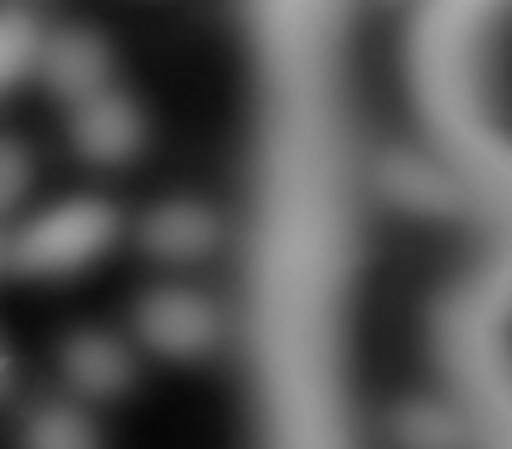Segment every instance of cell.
Segmentation results:
<instances>
[{"label": "cell", "instance_id": "cell-1", "mask_svg": "<svg viewBox=\"0 0 512 449\" xmlns=\"http://www.w3.org/2000/svg\"><path fill=\"white\" fill-rule=\"evenodd\" d=\"M116 232V213L97 198L63 203L54 213H44L39 223H29L15 242V266L34 276H54V271H78L97 252H107Z\"/></svg>", "mask_w": 512, "mask_h": 449}, {"label": "cell", "instance_id": "cell-10", "mask_svg": "<svg viewBox=\"0 0 512 449\" xmlns=\"http://www.w3.org/2000/svg\"><path fill=\"white\" fill-rule=\"evenodd\" d=\"M29 449H92V435H87L83 416L54 406V411L34 416V425H29Z\"/></svg>", "mask_w": 512, "mask_h": 449}, {"label": "cell", "instance_id": "cell-11", "mask_svg": "<svg viewBox=\"0 0 512 449\" xmlns=\"http://www.w3.org/2000/svg\"><path fill=\"white\" fill-rule=\"evenodd\" d=\"M29 184V155L15 141H0V213L25 194Z\"/></svg>", "mask_w": 512, "mask_h": 449}, {"label": "cell", "instance_id": "cell-5", "mask_svg": "<svg viewBox=\"0 0 512 449\" xmlns=\"http://www.w3.org/2000/svg\"><path fill=\"white\" fill-rule=\"evenodd\" d=\"M39 58H44V78H49L58 97L83 102L107 83V44L97 34H87V29H68V34L49 39L39 49Z\"/></svg>", "mask_w": 512, "mask_h": 449}, {"label": "cell", "instance_id": "cell-12", "mask_svg": "<svg viewBox=\"0 0 512 449\" xmlns=\"http://www.w3.org/2000/svg\"><path fill=\"white\" fill-rule=\"evenodd\" d=\"M387 5H397V0H387Z\"/></svg>", "mask_w": 512, "mask_h": 449}, {"label": "cell", "instance_id": "cell-3", "mask_svg": "<svg viewBox=\"0 0 512 449\" xmlns=\"http://www.w3.org/2000/svg\"><path fill=\"white\" fill-rule=\"evenodd\" d=\"M141 334L170 358H199L218 338V314L194 290H160L141 309Z\"/></svg>", "mask_w": 512, "mask_h": 449}, {"label": "cell", "instance_id": "cell-9", "mask_svg": "<svg viewBox=\"0 0 512 449\" xmlns=\"http://www.w3.org/2000/svg\"><path fill=\"white\" fill-rule=\"evenodd\" d=\"M39 58V29L25 10H0V92Z\"/></svg>", "mask_w": 512, "mask_h": 449}, {"label": "cell", "instance_id": "cell-7", "mask_svg": "<svg viewBox=\"0 0 512 449\" xmlns=\"http://www.w3.org/2000/svg\"><path fill=\"white\" fill-rule=\"evenodd\" d=\"M213 242H218V223L194 203H170L145 223V247L155 256H170V261L203 256Z\"/></svg>", "mask_w": 512, "mask_h": 449}, {"label": "cell", "instance_id": "cell-8", "mask_svg": "<svg viewBox=\"0 0 512 449\" xmlns=\"http://www.w3.org/2000/svg\"><path fill=\"white\" fill-rule=\"evenodd\" d=\"M68 377L92 396H116L131 382V358L116 348L112 338L83 334L68 343Z\"/></svg>", "mask_w": 512, "mask_h": 449}, {"label": "cell", "instance_id": "cell-6", "mask_svg": "<svg viewBox=\"0 0 512 449\" xmlns=\"http://www.w3.org/2000/svg\"><path fill=\"white\" fill-rule=\"evenodd\" d=\"M392 440L397 449H469L474 425L464 411H455L450 401H401L392 416Z\"/></svg>", "mask_w": 512, "mask_h": 449}, {"label": "cell", "instance_id": "cell-4", "mask_svg": "<svg viewBox=\"0 0 512 449\" xmlns=\"http://www.w3.org/2000/svg\"><path fill=\"white\" fill-rule=\"evenodd\" d=\"M73 141H78L87 160L116 165V160H126L141 145V112L126 97H116V92H92V97L78 102Z\"/></svg>", "mask_w": 512, "mask_h": 449}, {"label": "cell", "instance_id": "cell-2", "mask_svg": "<svg viewBox=\"0 0 512 449\" xmlns=\"http://www.w3.org/2000/svg\"><path fill=\"white\" fill-rule=\"evenodd\" d=\"M372 179L382 198H392L397 208H411V213H426V218H455L474 208V194L455 169L426 160V155H411V150H387L372 169Z\"/></svg>", "mask_w": 512, "mask_h": 449}]
</instances>
